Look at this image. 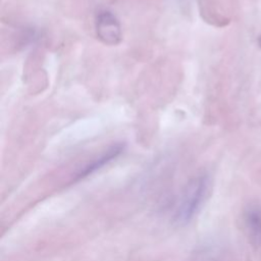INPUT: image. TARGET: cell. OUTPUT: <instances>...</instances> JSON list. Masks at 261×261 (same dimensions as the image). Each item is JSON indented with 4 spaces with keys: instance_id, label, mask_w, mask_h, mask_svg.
Masks as SVG:
<instances>
[{
    "instance_id": "6da1fadb",
    "label": "cell",
    "mask_w": 261,
    "mask_h": 261,
    "mask_svg": "<svg viewBox=\"0 0 261 261\" xmlns=\"http://www.w3.org/2000/svg\"><path fill=\"white\" fill-rule=\"evenodd\" d=\"M209 187L210 180L206 174L197 175L186 185L174 209L173 219L177 224H187L195 217L206 201Z\"/></svg>"
},
{
    "instance_id": "7a4b0ae2",
    "label": "cell",
    "mask_w": 261,
    "mask_h": 261,
    "mask_svg": "<svg viewBox=\"0 0 261 261\" xmlns=\"http://www.w3.org/2000/svg\"><path fill=\"white\" fill-rule=\"evenodd\" d=\"M96 33L107 45H116L121 40V28L116 16L108 10L100 11L96 16Z\"/></svg>"
},
{
    "instance_id": "3957f363",
    "label": "cell",
    "mask_w": 261,
    "mask_h": 261,
    "mask_svg": "<svg viewBox=\"0 0 261 261\" xmlns=\"http://www.w3.org/2000/svg\"><path fill=\"white\" fill-rule=\"evenodd\" d=\"M123 149H124V145L121 143H117V144L110 146L107 150L102 152L99 156L92 159L91 161L86 163L83 167H81L73 175L72 180L73 181L81 180V179L91 175L92 173L96 172L97 170L101 169L103 166L107 165L113 159L118 157L122 153Z\"/></svg>"
},
{
    "instance_id": "277c9868",
    "label": "cell",
    "mask_w": 261,
    "mask_h": 261,
    "mask_svg": "<svg viewBox=\"0 0 261 261\" xmlns=\"http://www.w3.org/2000/svg\"><path fill=\"white\" fill-rule=\"evenodd\" d=\"M243 218L251 242L256 246H261V204H248L244 210Z\"/></svg>"
},
{
    "instance_id": "5b68a950",
    "label": "cell",
    "mask_w": 261,
    "mask_h": 261,
    "mask_svg": "<svg viewBox=\"0 0 261 261\" xmlns=\"http://www.w3.org/2000/svg\"><path fill=\"white\" fill-rule=\"evenodd\" d=\"M259 45H260V47H261V37H260V39H259Z\"/></svg>"
}]
</instances>
